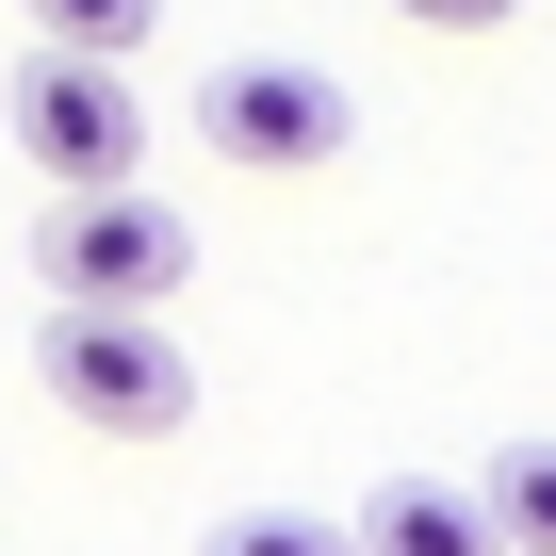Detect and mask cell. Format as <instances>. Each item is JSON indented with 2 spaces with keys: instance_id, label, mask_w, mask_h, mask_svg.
I'll list each match as a JSON object with an SVG mask.
<instances>
[{
  "instance_id": "6da1fadb",
  "label": "cell",
  "mask_w": 556,
  "mask_h": 556,
  "mask_svg": "<svg viewBox=\"0 0 556 556\" xmlns=\"http://www.w3.org/2000/svg\"><path fill=\"white\" fill-rule=\"evenodd\" d=\"M34 377H50V409L99 426V442H164V426L197 409V361H180L164 312H50V328H34Z\"/></svg>"
},
{
  "instance_id": "7a4b0ae2",
  "label": "cell",
  "mask_w": 556,
  "mask_h": 556,
  "mask_svg": "<svg viewBox=\"0 0 556 556\" xmlns=\"http://www.w3.org/2000/svg\"><path fill=\"white\" fill-rule=\"evenodd\" d=\"M34 278H50V312H164L180 278H197V229H180L148 180H131V197H50Z\"/></svg>"
},
{
  "instance_id": "3957f363",
  "label": "cell",
  "mask_w": 556,
  "mask_h": 556,
  "mask_svg": "<svg viewBox=\"0 0 556 556\" xmlns=\"http://www.w3.org/2000/svg\"><path fill=\"white\" fill-rule=\"evenodd\" d=\"M197 148H229V164H262V180H312V164L361 148V99H344L328 66H295V50H229V66L197 83Z\"/></svg>"
},
{
  "instance_id": "277c9868",
  "label": "cell",
  "mask_w": 556,
  "mask_h": 556,
  "mask_svg": "<svg viewBox=\"0 0 556 556\" xmlns=\"http://www.w3.org/2000/svg\"><path fill=\"white\" fill-rule=\"evenodd\" d=\"M0 131H17L66 197H131V164H148V99H131V66H83V50H34L17 83H0Z\"/></svg>"
},
{
  "instance_id": "5b68a950",
  "label": "cell",
  "mask_w": 556,
  "mask_h": 556,
  "mask_svg": "<svg viewBox=\"0 0 556 556\" xmlns=\"http://www.w3.org/2000/svg\"><path fill=\"white\" fill-rule=\"evenodd\" d=\"M344 540H361V556H507V540H491V507H475L458 475H377Z\"/></svg>"
},
{
  "instance_id": "8992f818",
  "label": "cell",
  "mask_w": 556,
  "mask_h": 556,
  "mask_svg": "<svg viewBox=\"0 0 556 556\" xmlns=\"http://www.w3.org/2000/svg\"><path fill=\"white\" fill-rule=\"evenodd\" d=\"M475 507H491V540H507V556H556V442H507Z\"/></svg>"
},
{
  "instance_id": "52a82bcc",
  "label": "cell",
  "mask_w": 556,
  "mask_h": 556,
  "mask_svg": "<svg viewBox=\"0 0 556 556\" xmlns=\"http://www.w3.org/2000/svg\"><path fill=\"white\" fill-rule=\"evenodd\" d=\"M17 17H34V50H83V66H131L164 0H17Z\"/></svg>"
},
{
  "instance_id": "ba28073f",
  "label": "cell",
  "mask_w": 556,
  "mask_h": 556,
  "mask_svg": "<svg viewBox=\"0 0 556 556\" xmlns=\"http://www.w3.org/2000/svg\"><path fill=\"white\" fill-rule=\"evenodd\" d=\"M197 556H361L344 523H312V507H245V523H213Z\"/></svg>"
},
{
  "instance_id": "9c48e42d",
  "label": "cell",
  "mask_w": 556,
  "mask_h": 556,
  "mask_svg": "<svg viewBox=\"0 0 556 556\" xmlns=\"http://www.w3.org/2000/svg\"><path fill=\"white\" fill-rule=\"evenodd\" d=\"M377 17H409V34H507L523 0H377Z\"/></svg>"
}]
</instances>
